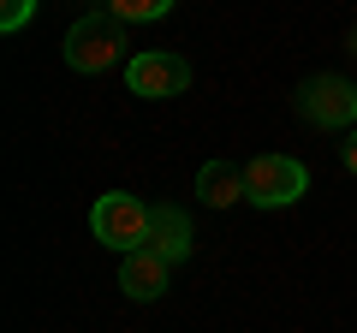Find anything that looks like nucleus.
I'll use <instances>...</instances> for the list:
<instances>
[{
    "label": "nucleus",
    "mask_w": 357,
    "mask_h": 333,
    "mask_svg": "<svg viewBox=\"0 0 357 333\" xmlns=\"http://www.w3.org/2000/svg\"><path fill=\"white\" fill-rule=\"evenodd\" d=\"M30 13H36V0H0V30H6V36H13V30H24Z\"/></svg>",
    "instance_id": "10"
},
{
    "label": "nucleus",
    "mask_w": 357,
    "mask_h": 333,
    "mask_svg": "<svg viewBox=\"0 0 357 333\" xmlns=\"http://www.w3.org/2000/svg\"><path fill=\"white\" fill-rule=\"evenodd\" d=\"M149 208L155 203H137V196H126V191H107L89 208V232L102 244H114V250H137V244H149Z\"/></svg>",
    "instance_id": "2"
},
{
    "label": "nucleus",
    "mask_w": 357,
    "mask_h": 333,
    "mask_svg": "<svg viewBox=\"0 0 357 333\" xmlns=\"http://www.w3.org/2000/svg\"><path fill=\"white\" fill-rule=\"evenodd\" d=\"M298 107H304V119H310V125L333 131V125H351V114H357V90L345 84L340 72H321V77H310V84H304Z\"/></svg>",
    "instance_id": "5"
},
{
    "label": "nucleus",
    "mask_w": 357,
    "mask_h": 333,
    "mask_svg": "<svg viewBox=\"0 0 357 333\" xmlns=\"http://www.w3.org/2000/svg\"><path fill=\"white\" fill-rule=\"evenodd\" d=\"M149 250H155V256H167V262H185V256H191V220L178 215L173 203H155L149 208Z\"/></svg>",
    "instance_id": "7"
},
{
    "label": "nucleus",
    "mask_w": 357,
    "mask_h": 333,
    "mask_svg": "<svg viewBox=\"0 0 357 333\" xmlns=\"http://www.w3.org/2000/svg\"><path fill=\"white\" fill-rule=\"evenodd\" d=\"M119 18L114 13H84L72 30H66V65L72 72H107L119 60Z\"/></svg>",
    "instance_id": "3"
},
{
    "label": "nucleus",
    "mask_w": 357,
    "mask_h": 333,
    "mask_svg": "<svg viewBox=\"0 0 357 333\" xmlns=\"http://www.w3.org/2000/svg\"><path fill=\"white\" fill-rule=\"evenodd\" d=\"M345 166H351V173H357V137L345 143Z\"/></svg>",
    "instance_id": "11"
},
{
    "label": "nucleus",
    "mask_w": 357,
    "mask_h": 333,
    "mask_svg": "<svg viewBox=\"0 0 357 333\" xmlns=\"http://www.w3.org/2000/svg\"><path fill=\"white\" fill-rule=\"evenodd\" d=\"M304 191H310V173L292 155H256L244 166V203H256V208H286Z\"/></svg>",
    "instance_id": "1"
},
{
    "label": "nucleus",
    "mask_w": 357,
    "mask_h": 333,
    "mask_svg": "<svg viewBox=\"0 0 357 333\" xmlns=\"http://www.w3.org/2000/svg\"><path fill=\"white\" fill-rule=\"evenodd\" d=\"M126 90H131V95H143V102H167V95L191 90V65L178 60V54L149 48V54H137V60L126 65Z\"/></svg>",
    "instance_id": "4"
},
{
    "label": "nucleus",
    "mask_w": 357,
    "mask_h": 333,
    "mask_svg": "<svg viewBox=\"0 0 357 333\" xmlns=\"http://www.w3.org/2000/svg\"><path fill=\"white\" fill-rule=\"evenodd\" d=\"M167 274H173V262L155 256L149 244L126 250V262H119V286H126V297H137V304H149V297L167 292Z\"/></svg>",
    "instance_id": "6"
},
{
    "label": "nucleus",
    "mask_w": 357,
    "mask_h": 333,
    "mask_svg": "<svg viewBox=\"0 0 357 333\" xmlns=\"http://www.w3.org/2000/svg\"><path fill=\"white\" fill-rule=\"evenodd\" d=\"M351 125H357V114H351Z\"/></svg>",
    "instance_id": "12"
},
{
    "label": "nucleus",
    "mask_w": 357,
    "mask_h": 333,
    "mask_svg": "<svg viewBox=\"0 0 357 333\" xmlns=\"http://www.w3.org/2000/svg\"><path fill=\"white\" fill-rule=\"evenodd\" d=\"M197 196H203L208 208H232L244 196V173L227 161H203V173H197Z\"/></svg>",
    "instance_id": "8"
},
{
    "label": "nucleus",
    "mask_w": 357,
    "mask_h": 333,
    "mask_svg": "<svg viewBox=\"0 0 357 333\" xmlns=\"http://www.w3.org/2000/svg\"><path fill=\"white\" fill-rule=\"evenodd\" d=\"M107 6H114L119 24H155V18H167L173 0H107Z\"/></svg>",
    "instance_id": "9"
}]
</instances>
